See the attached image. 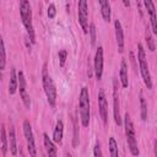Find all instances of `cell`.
Masks as SVG:
<instances>
[{
  "mask_svg": "<svg viewBox=\"0 0 157 157\" xmlns=\"http://www.w3.org/2000/svg\"><path fill=\"white\" fill-rule=\"evenodd\" d=\"M93 156L94 157H103V155H102V148H101V144L97 141L96 142V145H94V147H93Z\"/></svg>",
  "mask_w": 157,
  "mask_h": 157,
  "instance_id": "cell-29",
  "label": "cell"
},
{
  "mask_svg": "<svg viewBox=\"0 0 157 157\" xmlns=\"http://www.w3.org/2000/svg\"><path fill=\"white\" fill-rule=\"evenodd\" d=\"M113 117L117 125H121L120 117V103H119V93H118V81L113 80Z\"/></svg>",
  "mask_w": 157,
  "mask_h": 157,
  "instance_id": "cell-8",
  "label": "cell"
},
{
  "mask_svg": "<svg viewBox=\"0 0 157 157\" xmlns=\"http://www.w3.org/2000/svg\"><path fill=\"white\" fill-rule=\"evenodd\" d=\"M99 6H101V13L102 17L105 22L110 21V16H112V10H110V2L107 0H99Z\"/></svg>",
  "mask_w": 157,
  "mask_h": 157,
  "instance_id": "cell-15",
  "label": "cell"
},
{
  "mask_svg": "<svg viewBox=\"0 0 157 157\" xmlns=\"http://www.w3.org/2000/svg\"><path fill=\"white\" fill-rule=\"evenodd\" d=\"M144 5L146 6L148 13H150V21H151V29L153 33H157V17H156V9H155V4L152 1H144Z\"/></svg>",
  "mask_w": 157,
  "mask_h": 157,
  "instance_id": "cell-13",
  "label": "cell"
},
{
  "mask_svg": "<svg viewBox=\"0 0 157 157\" xmlns=\"http://www.w3.org/2000/svg\"><path fill=\"white\" fill-rule=\"evenodd\" d=\"M93 67H94V75L97 80L102 78L103 75V48L98 47L94 54V61H93Z\"/></svg>",
  "mask_w": 157,
  "mask_h": 157,
  "instance_id": "cell-10",
  "label": "cell"
},
{
  "mask_svg": "<svg viewBox=\"0 0 157 157\" xmlns=\"http://www.w3.org/2000/svg\"><path fill=\"white\" fill-rule=\"evenodd\" d=\"M58 56H59V64H60V66H64L65 65V61H66V58H67V52L65 49H61L58 53Z\"/></svg>",
  "mask_w": 157,
  "mask_h": 157,
  "instance_id": "cell-27",
  "label": "cell"
},
{
  "mask_svg": "<svg viewBox=\"0 0 157 157\" xmlns=\"http://www.w3.org/2000/svg\"><path fill=\"white\" fill-rule=\"evenodd\" d=\"M0 77H1V74H0Z\"/></svg>",
  "mask_w": 157,
  "mask_h": 157,
  "instance_id": "cell-32",
  "label": "cell"
},
{
  "mask_svg": "<svg viewBox=\"0 0 157 157\" xmlns=\"http://www.w3.org/2000/svg\"><path fill=\"white\" fill-rule=\"evenodd\" d=\"M63 135H64V123L61 120H58L55 124V129L53 132V140L56 144L63 142Z\"/></svg>",
  "mask_w": 157,
  "mask_h": 157,
  "instance_id": "cell-16",
  "label": "cell"
},
{
  "mask_svg": "<svg viewBox=\"0 0 157 157\" xmlns=\"http://www.w3.org/2000/svg\"><path fill=\"white\" fill-rule=\"evenodd\" d=\"M18 83H17V75H16V70L11 69L10 72V80H9V93L10 94H15L17 91Z\"/></svg>",
  "mask_w": 157,
  "mask_h": 157,
  "instance_id": "cell-19",
  "label": "cell"
},
{
  "mask_svg": "<svg viewBox=\"0 0 157 157\" xmlns=\"http://www.w3.org/2000/svg\"><path fill=\"white\" fill-rule=\"evenodd\" d=\"M78 23L83 29V33H88V5L86 0H80L77 5Z\"/></svg>",
  "mask_w": 157,
  "mask_h": 157,
  "instance_id": "cell-7",
  "label": "cell"
},
{
  "mask_svg": "<svg viewBox=\"0 0 157 157\" xmlns=\"http://www.w3.org/2000/svg\"><path fill=\"white\" fill-rule=\"evenodd\" d=\"M43 87H44V92H45L48 103L52 107H54L55 102H56V88H55V85H54L52 77L49 76V74L47 71V65L45 64L43 66Z\"/></svg>",
  "mask_w": 157,
  "mask_h": 157,
  "instance_id": "cell-5",
  "label": "cell"
},
{
  "mask_svg": "<svg viewBox=\"0 0 157 157\" xmlns=\"http://www.w3.org/2000/svg\"><path fill=\"white\" fill-rule=\"evenodd\" d=\"M78 145V126H77V119L74 118V137H72V146L76 147Z\"/></svg>",
  "mask_w": 157,
  "mask_h": 157,
  "instance_id": "cell-25",
  "label": "cell"
},
{
  "mask_svg": "<svg viewBox=\"0 0 157 157\" xmlns=\"http://www.w3.org/2000/svg\"><path fill=\"white\" fill-rule=\"evenodd\" d=\"M67 157H71V155H67Z\"/></svg>",
  "mask_w": 157,
  "mask_h": 157,
  "instance_id": "cell-31",
  "label": "cell"
},
{
  "mask_svg": "<svg viewBox=\"0 0 157 157\" xmlns=\"http://www.w3.org/2000/svg\"><path fill=\"white\" fill-rule=\"evenodd\" d=\"M23 134L27 141V150L29 152L31 157H37V148H36V142H34V136H33V131H32V126L29 120H25L23 121Z\"/></svg>",
  "mask_w": 157,
  "mask_h": 157,
  "instance_id": "cell-6",
  "label": "cell"
},
{
  "mask_svg": "<svg viewBox=\"0 0 157 157\" xmlns=\"http://www.w3.org/2000/svg\"><path fill=\"white\" fill-rule=\"evenodd\" d=\"M114 29H115V39L118 44V52L123 53L124 52V31L121 27V23L119 20L114 21Z\"/></svg>",
  "mask_w": 157,
  "mask_h": 157,
  "instance_id": "cell-12",
  "label": "cell"
},
{
  "mask_svg": "<svg viewBox=\"0 0 157 157\" xmlns=\"http://www.w3.org/2000/svg\"><path fill=\"white\" fill-rule=\"evenodd\" d=\"M43 141H44V146H45V151H47L48 157H58V155H56V147L53 144V141L49 139L48 134H45V132L43 134Z\"/></svg>",
  "mask_w": 157,
  "mask_h": 157,
  "instance_id": "cell-14",
  "label": "cell"
},
{
  "mask_svg": "<svg viewBox=\"0 0 157 157\" xmlns=\"http://www.w3.org/2000/svg\"><path fill=\"white\" fill-rule=\"evenodd\" d=\"M78 112L82 126H88L90 124V93L87 87H82L78 98Z\"/></svg>",
  "mask_w": 157,
  "mask_h": 157,
  "instance_id": "cell-3",
  "label": "cell"
},
{
  "mask_svg": "<svg viewBox=\"0 0 157 157\" xmlns=\"http://www.w3.org/2000/svg\"><path fill=\"white\" fill-rule=\"evenodd\" d=\"M145 36H146V43H147L148 49H150L151 52H155V49H156V45H155V39H153V37H152L151 31H150V28H148V27L146 28Z\"/></svg>",
  "mask_w": 157,
  "mask_h": 157,
  "instance_id": "cell-23",
  "label": "cell"
},
{
  "mask_svg": "<svg viewBox=\"0 0 157 157\" xmlns=\"http://www.w3.org/2000/svg\"><path fill=\"white\" fill-rule=\"evenodd\" d=\"M140 107H141V119L146 121L147 120V103L145 98L142 97V94L140 96Z\"/></svg>",
  "mask_w": 157,
  "mask_h": 157,
  "instance_id": "cell-24",
  "label": "cell"
},
{
  "mask_svg": "<svg viewBox=\"0 0 157 157\" xmlns=\"http://www.w3.org/2000/svg\"><path fill=\"white\" fill-rule=\"evenodd\" d=\"M17 83H18V90H20V97L25 104V107L27 109L31 108V98H29V94L27 93V90H26V78H25V75L22 71H20L17 74Z\"/></svg>",
  "mask_w": 157,
  "mask_h": 157,
  "instance_id": "cell-9",
  "label": "cell"
},
{
  "mask_svg": "<svg viewBox=\"0 0 157 157\" xmlns=\"http://www.w3.org/2000/svg\"><path fill=\"white\" fill-rule=\"evenodd\" d=\"M124 128H125V136H126L128 147H129L131 155L132 156H139L140 155V150L137 147L135 128H134V124L131 121V118H130L129 113H125V115H124Z\"/></svg>",
  "mask_w": 157,
  "mask_h": 157,
  "instance_id": "cell-2",
  "label": "cell"
},
{
  "mask_svg": "<svg viewBox=\"0 0 157 157\" xmlns=\"http://www.w3.org/2000/svg\"><path fill=\"white\" fill-rule=\"evenodd\" d=\"M88 32H90V36H91V44L92 45H96V26H94V23H91L90 25V29H88Z\"/></svg>",
  "mask_w": 157,
  "mask_h": 157,
  "instance_id": "cell-26",
  "label": "cell"
},
{
  "mask_svg": "<svg viewBox=\"0 0 157 157\" xmlns=\"http://www.w3.org/2000/svg\"><path fill=\"white\" fill-rule=\"evenodd\" d=\"M20 15H21L22 23L27 31L31 43H36V36H34V29H33V23H32V9H31L29 1L27 0L20 1Z\"/></svg>",
  "mask_w": 157,
  "mask_h": 157,
  "instance_id": "cell-1",
  "label": "cell"
},
{
  "mask_svg": "<svg viewBox=\"0 0 157 157\" xmlns=\"http://www.w3.org/2000/svg\"><path fill=\"white\" fill-rule=\"evenodd\" d=\"M0 139H1V152H2V155L5 156V155L7 153L9 145H7V136H6L5 126H4V125H1V128H0Z\"/></svg>",
  "mask_w": 157,
  "mask_h": 157,
  "instance_id": "cell-20",
  "label": "cell"
},
{
  "mask_svg": "<svg viewBox=\"0 0 157 157\" xmlns=\"http://www.w3.org/2000/svg\"><path fill=\"white\" fill-rule=\"evenodd\" d=\"M108 147H109V153L110 157H119V151H118V144L114 137H109L108 141Z\"/></svg>",
  "mask_w": 157,
  "mask_h": 157,
  "instance_id": "cell-21",
  "label": "cell"
},
{
  "mask_svg": "<svg viewBox=\"0 0 157 157\" xmlns=\"http://www.w3.org/2000/svg\"><path fill=\"white\" fill-rule=\"evenodd\" d=\"M47 13H48V17H49V18H54V17H55V15H56V7H55V5H54L53 2H50V4L48 5V11H47Z\"/></svg>",
  "mask_w": 157,
  "mask_h": 157,
  "instance_id": "cell-28",
  "label": "cell"
},
{
  "mask_svg": "<svg viewBox=\"0 0 157 157\" xmlns=\"http://www.w3.org/2000/svg\"><path fill=\"white\" fill-rule=\"evenodd\" d=\"M137 59H139V65H140V74L142 76V80L148 90L152 88V78L148 69V64L146 61V55H145V49L142 44H137Z\"/></svg>",
  "mask_w": 157,
  "mask_h": 157,
  "instance_id": "cell-4",
  "label": "cell"
},
{
  "mask_svg": "<svg viewBox=\"0 0 157 157\" xmlns=\"http://www.w3.org/2000/svg\"><path fill=\"white\" fill-rule=\"evenodd\" d=\"M120 82H121V86L124 88L128 87V85H129V80H128V64H126V61L124 59L120 63Z\"/></svg>",
  "mask_w": 157,
  "mask_h": 157,
  "instance_id": "cell-18",
  "label": "cell"
},
{
  "mask_svg": "<svg viewBox=\"0 0 157 157\" xmlns=\"http://www.w3.org/2000/svg\"><path fill=\"white\" fill-rule=\"evenodd\" d=\"M9 141H10V152L12 156L17 155V144H16V134L13 125H10L9 128Z\"/></svg>",
  "mask_w": 157,
  "mask_h": 157,
  "instance_id": "cell-17",
  "label": "cell"
},
{
  "mask_svg": "<svg viewBox=\"0 0 157 157\" xmlns=\"http://www.w3.org/2000/svg\"><path fill=\"white\" fill-rule=\"evenodd\" d=\"M98 107H99V114L101 118L103 120L104 124L108 123V103H107V98H105V93L104 90H99L98 92Z\"/></svg>",
  "mask_w": 157,
  "mask_h": 157,
  "instance_id": "cell-11",
  "label": "cell"
},
{
  "mask_svg": "<svg viewBox=\"0 0 157 157\" xmlns=\"http://www.w3.org/2000/svg\"><path fill=\"white\" fill-rule=\"evenodd\" d=\"M123 4H124L125 6H129V5H130V1H126V0H124V1H123Z\"/></svg>",
  "mask_w": 157,
  "mask_h": 157,
  "instance_id": "cell-30",
  "label": "cell"
},
{
  "mask_svg": "<svg viewBox=\"0 0 157 157\" xmlns=\"http://www.w3.org/2000/svg\"><path fill=\"white\" fill-rule=\"evenodd\" d=\"M5 64H6V54H5V45H4V40L0 34V71H2L5 69Z\"/></svg>",
  "mask_w": 157,
  "mask_h": 157,
  "instance_id": "cell-22",
  "label": "cell"
}]
</instances>
